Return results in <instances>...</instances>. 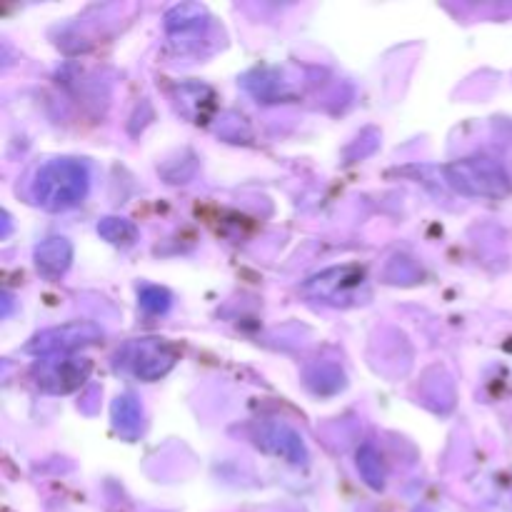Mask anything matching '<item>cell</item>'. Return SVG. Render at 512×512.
Instances as JSON below:
<instances>
[{"instance_id":"3957f363","label":"cell","mask_w":512,"mask_h":512,"mask_svg":"<svg viewBox=\"0 0 512 512\" xmlns=\"http://www.w3.org/2000/svg\"><path fill=\"white\" fill-rule=\"evenodd\" d=\"M178 358V348L163 338L130 340L118 353V363L143 383H155V380L165 378L175 368Z\"/></svg>"},{"instance_id":"5b68a950","label":"cell","mask_w":512,"mask_h":512,"mask_svg":"<svg viewBox=\"0 0 512 512\" xmlns=\"http://www.w3.org/2000/svg\"><path fill=\"white\" fill-rule=\"evenodd\" d=\"M33 373L40 390L65 395L78 390L88 380L90 363L85 358H73V355H48V358H40L35 363Z\"/></svg>"},{"instance_id":"52a82bcc","label":"cell","mask_w":512,"mask_h":512,"mask_svg":"<svg viewBox=\"0 0 512 512\" xmlns=\"http://www.w3.org/2000/svg\"><path fill=\"white\" fill-rule=\"evenodd\" d=\"M365 283V270L360 265H343V268H330L325 273L315 275L303 285V293L310 298L325 300V303L338 305L340 300H348L353 290Z\"/></svg>"},{"instance_id":"ba28073f","label":"cell","mask_w":512,"mask_h":512,"mask_svg":"<svg viewBox=\"0 0 512 512\" xmlns=\"http://www.w3.org/2000/svg\"><path fill=\"white\" fill-rule=\"evenodd\" d=\"M35 268L45 275V278H60L68 273L70 263H73V243L63 235H50V238L40 240L33 250Z\"/></svg>"},{"instance_id":"8992f818","label":"cell","mask_w":512,"mask_h":512,"mask_svg":"<svg viewBox=\"0 0 512 512\" xmlns=\"http://www.w3.org/2000/svg\"><path fill=\"white\" fill-rule=\"evenodd\" d=\"M255 445L290 465L308 463V450H305L303 438H300L298 430L290 428L283 420H265V423H260L255 428Z\"/></svg>"},{"instance_id":"30bf717a","label":"cell","mask_w":512,"mask_h":512,"mask_svg":"<svg viewBox=\"0 0 512 512\" xmlns=\"http://www.w3.org/2000/svg\"><path fill=\"white\" fill-rule=\"evenodd\" d=\"M208 25V13H205L203 5L195 3H183L175 5L165 15V28L173 35H185L190 30H203Z\"/></svg>"},{"instance_id":"7a4b0ae2","label":"cell","mask_w":512,"mask_h":512,"mask_svg":"<svg viewBox=\"0 0 512 512\" xmlns=\"http://www.w3.org/2000/svg\"><path fill=\"white\" fill-rule=\"evenodd\" d=\"M453 190L468 198H503L510 193V178L503 165L485 155L453 160L443 168Z\"/></svg>"},{"instance_id":"8fae6325","label":"cell","mask_w":512,"mask_h":512,"mask_svg":"<svg viewBox=\"0 0 512 512\" xmlns=\"http://www.w3.org/2000/svg\"><path fill=\"white\" fill-rule=\"evenodd\" d=\"M358 470L363 475L365 483L370 485L373 490H383L385 488V463L380 450L375 448L373 443H365L363 448L358 450Z\"/></svg>"},{"instance_id":"9c48e42d","label":"cell","mask_w":512,"mask_h":512,"mask_svg":"<svg viewBox=\"0 0 512 512\" xmlns=\"http://www.w3.org/2000/svg\"><path fill=\"white\" fill-rule=\"evenodd\" d=\"M110 418H113L115 433L123 440H138L140 430H143V410L133 395H120L115 398L113 408H110Z\"/></svg>"},{"instance_id":"277c9868","label":"cell","mask_w":512,"mask_h":512,"mask_svg":"<svg viewBox=\"0 0 512 512\" xmlns=\"http://www.w3.org/2000/svg\"><path fill=\"white\" fill-rule=\"evenodd\" d=\"M103 338V330L88 320H75V323H63L58 328H48L35 335L28 343L30 353L48 358V355H70L75 350L93 345Z\"/></svg>"},{"instance_id":"7c38bea8","label":"cell","mask_w":512,"mask_h":512,"mask_svg":"<svg viewBox=\"0 0 512 512\" xmlns=\"http://www.w3.org/2000/svg\"><path fill=\"white\" fill-rule=\"evenodd\" d=\"M98 235L113 245H133L138 240V228L125 218H103L98 223Z\"/></svg>"},{"instance_id":"6da1fadb","label":"cell","mask_w":512,"mask_h":512,"mask_svg":"<svg viewBox=\"0 0 512 512\" xmlns=\"http://www.w3.org/2000/svg\"><path fill=\"white\" fill-rule=\"evenodd\" d=\"M90 190V173L85 163L73 158H58L45 163L35 173L33 200L43 210L63 213L85 200Z\"/></svg>"},{"instance_id":"4fadbf2b","label":"cell","mask_w":512,"mask_h":512,"mask_svg":"<svg viewBox=\"0 0 512 512\" xmlns=\"http://www.w3.org/2000/svg\"><path fill=\"white\" fill-rule=\"evenodd\" d=\"M170 303H173V295L165 288H160V285H145V288H140V308L145 313L160 315L170 308Z\"/></svg>"}]
</instances>
